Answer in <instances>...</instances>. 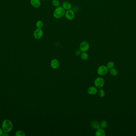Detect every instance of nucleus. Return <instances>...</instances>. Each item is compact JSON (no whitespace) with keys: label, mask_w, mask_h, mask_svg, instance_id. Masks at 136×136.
I'll return each instance as SVG.
<instances>
[{"label":"nucleus","mask_w":136,"mask_h":136,"mask_svg":"<svg viewBox=\"0 0 136 136\" xmlns=\"http://www.w3.org/2000/svg\"><path fill=\"white\" fill-rule=\"evenodd\" d=\"M94 84L97 88H100L104 85L105 80L102 77H97L94 81Z\"/></svg>","instance_id":"5"},{"label":"nucleus","mask_w":136,"mask_h":136,"mask_svg":"<svg viewBox=\"0 0 136 136\" xmlns=\"http://www.w3.org/2000/svg\"><path fill=\"white\" fill-rule=\"evenodd\" d=\"M90 48V44L88 41H83L80 43L79 49L82 52H87Z\"/></svg>","instance_id":"6"},{"label":"nucleus","mask_w":136,"mask_h":136,"mask_svg":"<svg viewBox=\"0 0 136 136\" xmlns=\"http://www.w3.org/2000/svg\"><path fill=\"white\" fill-rule=\"evenodd\" d=\"M30 4L34 8H40L41 5L40 0H30Z\"/></svg>","instance_id":"10"},{"label":"nucleus","mask_w":136,"mask_h":136,"mask_svg":"<svg viewBox=\"0 0 136 136\" xmlns=\"http://www.w3.org/2000/svg\"><path fill=\"white\" fill-rule=\"evenodd\" d=\"M44 34V32L42 29L37 28L33 33V37L36 40H40L41 38Z\"/></svg>","instance_id":"3"},{"label":"nucleus","mask_w":136,"mask_h":136,"mask_svg":"<svg viewBox=\"0 0 136 136\" xmlns=\"http://www.w3.org/2000/svg\"><path fill=\"white\" fill-rule=\"evenodd\" d=\"M65 17L68 21H72L74 19L75 17V13L72 9L66 10Z\"/></svg>","instance_id":"4"},{"label":"nucleus","mask_w":136,"mask_h":136,"mask_svg":"<svg viewBox=\"0 0 136 136\" xmlns=\"http://www.w3.org/2000/svg\"><path fill=\"white\" fill-rule=\"evenodd\" d=\"M95 135L96 136H105L106 132L103 128H99L97 129L95 131Z\"/></svg>","instance_id":"12"},{"label":"nucleus","mask_w":136,"mask_h":136,"mask_svg":"<svg viewBox=\"0 0 136 136\" xmlns=\"http://www.w3.org/2000/svg\"><path fill=\"white\" fill-rule=\"evenodd\" d=\"M15 135L16 136H25V132L19 130L16 132Z\"/></svg>","instance_id":"19"},{"label":"nucleus","mask_w":136,"mask_h":136,"mask_svg":"<svg viewBox=\"0 0 136 136\" xmlns=\"http://www.w3.org/2000/svg\"><path fill=\"white\" fill-rule=\"evenodd\" d=\"M62 7L65 10H67L71 9L72 5L70 2L68 1H65L62 3Z\"/></svg>","instance_id":"11"},{"label":"nucleus","mask_w":136,"mask_h":136,"mask_svg":"<svg viewBox=\"0 0 136 136\" xmlns=\"http://www.w3.org/2000/svg\"><path fill=\"white\" fill-rule=\"evenodd\" d=\"M109 72V69L106 66H101L97 69V73L100 76H104Z\"/></svg>","instance_id":"7"},{"label":"nucleus","mask_w":136,"mask_h":136,"mask_svg":"<svg viewBox=\"0 0 136 136\" xmlns=\"http://www.w3.org/2000/svg\"><path fill=\"white\" fill-rule=\"evenodd\" d=\"M65 12L66 10L62 8V6H60L59 7H57L55 8L53 13V16L54 18L57 19H59L62 18L65 16Z\"/></svg>","instance_id":"2"},{"label":"nucleus","mask_w":136,"mask_h":136,"mask_svg":"<svg viewBox=\"0 0 136 136\" xmlns=\"http://www.w3.org/2000/svg\"><path fill=\"white\" fill-rule=\"evenodd\" d=\"M98 90L95 86H91L89 87L87 90V92L90 95H95L98 93Z\"/></svg>","instance_id":"8"},{"label":"nucleus","mask_w":136,"mask_h":136,"mask_svg":"<svg viewBox=\"0 0 136 136\" xmlns=\"http://www.w3.org/2000/svg\"><path fill=\"white\" fill-rule=\"evenodd\" d=\"M8 135H9L8 134V133L7 132H4L2 136H8Z\"/></svg>","instance_id":"24"},{"label":"nucleus","mask_w":136,"mask_h":136,"mask_svg":"<svg viewBox=\"0 0 136 136\" xmlns=\"http://www.w3.org/2000/svg\"><path fill=\"white\" fill-rule=\"evenodd\" d=\"M13 128V125L11 121L9 119L4 120L2 123L1 128L4 132H10Z\"/></svg>","instance_id":"1"},{"label":"nucleus","mask_w":136,"mask_h":136,"mask_svg":"<svg viewBox=\"0 0 136 136\" xmlns=\"http://www.w3.org/2000/svg\"><path fill=\"white\" fill-rule=\"evenodd\" d=\"M109 73L111 76H116L118 74V71L114 68L109 69Z\"/></svg>","instance_id":"16"},{"label":"nucleus","mask_w":136,"mask_h":136,"mask_svg":"<svg viewBox=\"0 0 136 136\" xmlns=\"http://www.w3.org/2000/svg\"><path fill=\"white\" fill-rule=\"evenodd\" d=\"M36 26L37 28L42 29L43 28V26H44L43 22L41 20H39V21H37L36 22Z\"/></svg>","instance_id":"15"},{"label":"nucleus","mask_w":136,"mask_h":136,"mask_svg":"<svg viewBox=\"0 0 136 136\" xmlns=\"http://www.w3.org/2000/svg\"><path fill=\"white\" fill-rule=\"evenodd\" d=\"M51 66L54 69H57L58 68L59 66V62L58 60L57 59H53L51 61Z\"/></svg>","instance_id":"9"},{"label":"nucleus","mask_w":136,"mask_h":136,"mask_svg":"<svg viewBox=\"0 0 136 136\" xmlns=\"http://www.w3.org/2000/svg\"><path fill=\"white\" fill-rule=\"evenodd\" d=\"M107 125V123L106 121L105 120H103L100 123V128H104L106 127Z\"/></svg>","instance_id":"20"},{"label":"nucleus","mask_w":136,"mask_h":136,"mask_svg":"<svg viewBox=\"0 0 136 136\" xmlns=\"http://www.w3.org/2000/svg\"><path fill=\"white\" fill-rule=\"evenodd\" d=\"M3 133H4V131H3L2 128H0V136H2Z\"/></svg>","instance_id":"23"},{"label":"nucleus","mask_w":136,"mask_h":136,"mask_svg":"<svg viewBox=\"0 0 136 136\" xmlns=\"http://www.w3.org/2000/svg\"><path fill=\"white\" fill-rule=\"evenodd\" d=\"M82 53V51H80V50H76L75 51V55H77V56H78V55H80L81 53Z\"/></svg>","instance_id":"22"},{"label":"nucleus","mask_w":136,"mask_h":136,"mask_svg":"<svg viewBox=\"0 0 136 136\" xmlns=\"http://www.w3.org/2000/svg\"><path fill=\"white\" fill-rule=\"evenodd\" d=\"M52 4L54 7H57L60 6V2L59 0H52Z\"/></svg>","instance_id":"17"},{"label":"nucleus","mask_w":136,"mask_h":136,"mask_svg":"<svg viewBox=\"0 0 136 136\" xmlns=\"http://www.w3.org/2000/svg\"><path fill=\"white\" fill-rule=\"evenodd\" d=\"M41 0V1H43V0Z\"/></svg>","instance_id":"25"},{"label":"nucleus","mask_w":136,"mask_h":136,"mask_svg":"<svg viewBox=\"0 0 136 136\" xmlns=\"http://www.w3.org/2000/svg\"><path fill=\"white\" fill-rule=\"evenodd\" d=\"M98 95L99 97H100L101 98H103L105 96V92L104 90H103V89H100L98 90Z\"/></svg>","instance_id":"18"},{"label":"nucleus","mask_w":136,"mask_h":136,"mask_svg":"<svg viewBox=\"0 0 136 136\" xmlns=\"http://www.w3.org/2000/svg\"><path fill=\"white\" fill-rule=\"evenodd\" d=\"M91 127L95 129H98L100 128V123L97 121H93L91 123Z\"/></svg>","instance_id":"13"},{"label":"nucleus","mask_w":136,"mask_h":136,"mask_svg":"<svg viewBox=\"0 0 136 136\" xmlns=\"http://www.w3.org/2000/svg\"><path fill=\"white\" fill-rule=\"evenodd\" d=\"M115 66V64L113 62L110 61V62H108L107 64V68L109 69H110L111 68H113Z\"/></svg>","instance_id":"21"},{"label":"nucleus","mask_w":136,"mask_h":136,"mask_svg":"<svg viewBox=\"0 0 136 136\" xmlns=\"http://www.w3.org/2000/svg\"><path fill=\"white\" fill-rule=\"evenodd\" d=\"M80 57L83 60H87L89 58V55L87 52H82L80 55Z\"/></svg>","instance_id":"14"}]
</instances>
